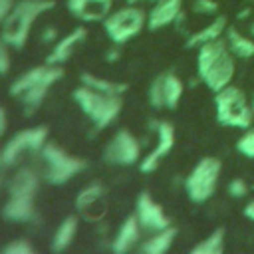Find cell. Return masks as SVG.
Instances as JSON below:
<instances>
[{
  "label": "cell",
  "instance_id": "1",
  "mask_svg": "<svg viewBox=\"0 0 254 254\" xmlns=\"http://www.w3.org/2000/svg\"><path fill=\"white\" fill-rule=\"evenodd\" d=\"M196 75L214 93L230 85L236 73L234 54L228 50L226 40L218 38L196 48Z\"/></svg>",
  "mask_w": 254,
  "mask_h": 254
},
{
  "label": "cell",
  "instance_id": "2",
  "mask_svg": "<svg viewBox=\"0 0 254 254\" xmlns=\"http://www.w3.org/2000/svg\"><path fill=\"white\" fill-rule=\"evenodd\" d=\"M56 6L54 0H18L0 26V38L14 50H22L36 20Z\"/></svg>",
  "mask_w": 254,
  "mask_h": 254
},
{
  "label": "cell",
  "instance_id": "3",
  "mask_svg": "<svg viewBox=\"0 0 254 254\" xmlns=\"http://www.w3.org/2000/svg\"><path fill=\"white\" fill-rule=\"evenodd\" d=\"M71 99L81 109V113L93 123L97 131H103L111 123H115V119L123 109L121 95H105L83 83L71 91Z\"/></svg>",
  "mask_w": 254,
  "mask_h": 254
},
{
  "label": "cell",
  "instance_id": "4",
  "mask_svg": "<svg viewBox=\"0 0 254 254\" xmlns=\"http://www.w3.org/2000/svg\"><path fill=\"white\" fill-rule=\"evenodd\" d=\"M214 115L222 127L248 129L254 121V111L246 93L232 83L214 91Z\"/></svg>",
  "mask_w": 254,
  "mask_h": 254
},
{
  "label": "cell",
  "instance_id": "5",
  "mask_svg": "<svg viewBox=\"0 0 254 254\" xmlns=\"http://www.w3.org/2000/svg\"><path fill=\"white\" fill-rule=\"evenodd\" d=\"M42 163H44V179L50 185H65L71 179H75L81 171L87 169V161L83 157L71 155L65 149H62L56 143H46L40 151Z\"/></svg>",
  "mask_w": 254,
  "mask_h": 254
},
{
  "label": "cell",
  "instance_id": "6",
  "mask_svg": "<svg viewBox=\"0 0 254 254\" xmlns=\"http://www.w3.org/2000/svg\"><path fill=\"white\" fill-rule=\"evenodd\" d=\"M220 171H222L220 159L202 157L185 179V192H187L189 200H192L196 204H202V202L210 200L216 192Z\"/></svg>",
  "mask_w": 254,
  "mask_h": 254
},
{
  "label": "cell",
  "instance_id": "7",
  "mask_svg": "<svg viewBox=\"0 0 254 254\" xmlns=\"http://www.w3.org/2000/svg\"><path fill=\"white\" fill-rule=\"evenodd\" d=\"M145 26H147V14L143 12V8H139L135 4H127V6L111 12L103 20V30H105L107 38L111 40V44H119V46L131 42L135 36H139Z\"/></svg>",
  "mask_w": 254,
  "mask_h": 254
},
{
  "label": "cell",
  "instance_id": "8",
  "mask_svg": "<svg viewBox=\"0 0 254 254\" xmlns=\"http://www.w3.org/2000/svg\"><path fill=\"white\" fill-rule=\"evenodd\" d=\"M50 131L46 125L26 127L14 133L2 147V167H14L24 153H40L42 147L48 143Z\"/></svg>",
  "mask_w": 254,
  "mask_h": 254
},
{
  "label": "cell",
  "instance_id": "9",
  "mask_svg": "<svg viewBox=\"0 0 254 254\" xmlns=\"http://www.w3.org/2000/svg\"><path fill=\"white\" fill-rule=\"evenodd\" d=\"M103 161L115 167H131L141 161V143L129 129H119L103 149Z\"/></svg>",
  "mask_w": 254,
  "mask_h": 254
},
{
  "label": "cell",
  "instance_id": "10",
  "mask_svg": "<svg viewBox=\"0 0 254 254\" xmlns=\"http://www.w3.org/2000/svg\"><path fill=\"white\" fill-rule=\"evenodd\" d=\"M185 85L175 71L159 73L149 85V103L153 109H175L181 103Z\"/></svg>",
  "mask_w": 254,
  "mask_h": 254
},
{
  "label": "cell",
  "instance_id": "11",
  "mask_svg": "<svg viewBox=\"0 0 254 254\" xmlns=\"http://www.w3.org/2000/svg\"><path fill=\"white\" fill-rule=\"evenodd\" d=\"M75 210L87 222H101L107 214V189L101 183L85 185L75 196Z\"/></svg>",
  "mask_w": 254,
  "mask_h": 254
},
{
  "label": "cell",
  "instance_id": "12",
  "mask_svg": "<svg viewBox=\"0 0 254 254\" xmlns=\"http://www.w3.org/2000/svg\"><path fill=\"white\" fill-rule=\"evenodd\" d=\"M153 129L157 133V141L155 147L139 161V171L149 175L153 171L159 169L161 161L173 151L175 147V127L169 121H153Z\"/></svg>",
  "mask_w": 254,
  "mask_h": 254
},
{
  "label": "cell",
  "instance_id": "13",
  "mask_svg": "<svg viewBox=\"0 0 254 254\" xmlns=\"http://www.w3.org/2000/svg\"><path fill=\"white\" fill-rule=\"evenodd\" d=\"M62 77H64V67H62V65H50V64H48L46 73H44L28 91H24V93L18 97L20 103H22V107H24L26 117H30V115L36 113V109L44 103L48 91H50Z\"/></svg>",
  "mask_w": 254,
  "mask_h": 254
},
{
  "label": "cell",
  "instance_id": "14",
  "mask_svg": "<svg viewBox=\"0 0 254 254\" xmlns=\"http://www.w3.org/2000/svg\"><path fill=\"white\" fill-rule=\"evenodd\" d=\"M135 214H137L143 230H147V232H157V230L171 226V218L147 190L139 192L137 202H135Z\"/></svg>",
  "mask_w": 254,
  "mask_h": 254
},
{
  "label": "cell",
  "instance_id": "15",
  "mask_svg": "<svg viewBox=\"0 0 254 254\" xmlns=\"http://www.w3.org/2000/svg\"><path fill=\"white\" fill-rule=\"evenodd\" d=\"M85 38H87V28L85 26H75L73 30H69L64 38H60L52 46V50L46 56V64H50V65H64L73 56V52L85 42Z\"/></svg>",
  "mask_w": 254,
  "mask_h": 254
},
{
  "label": "cell",
  "instance_id": "16",
  "mask_svg": "<svg viewBox=\"0 0 254 254\" xmlns=\"http://www.w3.org/2000/svg\"><path fill=\"white\" fill-rule=\"evenodd\" d=\"M141 232H143V226H141L137 214H129L119 224L113 240L109 242V250L113 254H127V252L135 250L141 244Z\"/></svg>",
  "mask_w": 254,
  "mask_h": 254
},
{
  "label": "cell",
  "instance_id": "17",
  "mask_svg": "<svg viewBox=\"0 0 254 254\" xmlns=\"http://www.w3.org/2000/svg\"><path fill=\"white\" fill-rule=\"evenodd\" d=\"M115 0H65V6L79 22H103L113 8Z\"/></svg>",
  "mask_w": 254,
  "mask_h": 254
},
{
  "label": "cell",
  "instance_id": "18",
  "mask_svg": "<svg viewBox=\"0 0 254 254\" xmlns=\"http://www.w3.org/2000/svg\"><path fill=\"white\" fill-rule=\"evenodd\" d=\"M183 16V0H157L147 12V28L155 32L179 22Z\"/></svg>",
  "mask_w": 254,
  "mask_h": 254
},
{
  "label": "cell",
  "instance_id": "19",
  "mask_svg": "<svg viewBox=\"0 0 254 254\" xmlns=\"http://www.w3.org/2000/svg\"><path fill=\"white\" fill-rule=\"evenodd\" d=\"M40 190V177L32 167H20L6 181V192L14 196H36Z\"/></svg>",
  "mask_w": 254,
  "mask_h": 254
},
{
  "label": "cell",
  "instance_id": "20",
  "mask_svg": "<svg viewBox=\"0 0 254 254\" xmlns=\"http://www.w3.org/2000/svg\"><path fill=\"white\" fill-rule=\"evenodd\" d=\"M0 214L8 222H30L36 218V196L8 194Z\"/></svg>",
  "mask_w": 254,
  "mask_h": 254
},
{
  "label": "cell",
  "instance_id": "21",
  "mask_svg": "<svg viewBox=\"0 0 254 254\" xmlns=\"http://www.w3.org/2000/svg\"><path fill=\"white\" fill-rule=\"evenodd\" d=\"M79 216L77 214H69V216H65L60 224H58V228H56V232H54V236H52V244H50V250L54 252V254H60V252H65L71 244H73V240H75V236H77V230H79Z\"/></svg>",
  "mask_w": 254,
  "mask_h": 254
},
{
  "label": "cell",
  "instance_id": "22",
  "mask_svg": "<svg viewBox=\"0 0 254 254\" xmlns=\"http://www.w3.org/2000/svg\"><path fill=\"white\" fill-rule=\"evenodd\" d=\"M226 28H228L226 16H216L212 22H208V24L202 26L200 30L190 32L189 38H187V42H185V46H187V48H198V46H202V44H206V42L218 40V38L224 36Z\"/></svg>",
  "mask_w": 254,
  "mask_h": 254
},
{
  "label": "cell",
  "instance_id": "23",
  "mask_svg": "<svg viewBox=\"0 0 254 254\" xmlns=\"http://www.w3.org/2000/svg\"><path fill=\"white\" fill-rule=\"evenodd\" d=\"M175 238H177V228L175 226H169V228H163V230L153 232L147 240H143L137 246V250L141 254H165V252L171 250Z\"/></svg>",
  "mask_w": 254,
  "mask_h": 254
},
{
  "label": "cell",
  "instance_id": "24",
  "mask_svg": "<svg viewBox=\"0 0 254 254\" xmlns=\"http://www.w3.org/2000/svg\"><path fill=\"white\" fill-rule=\"evenodd\" d=\"M224 40H226L228 50L234 54V58H240V60L254 58V40L250 36L242 34L236 26H228L226 28Z\"/></svg>",
  "mask_w": 254,
  "mask_h": 254
},
{
  "label": "cell",
  "instance_id": "25",
  "mask_svg": "<svg viewBox=\"0 0 254 254\" xmlns=\"http://www.w3.org/2000/svg\"><path fill=\"white\" fill-rule=\"evenodd\" d=\"M79 83L95 89V91H101L105 95H123L127 91V83L123 81H117V79H109V77H101V75H95L91 71H81L79 73Z\"/></svg>",
  "mask_w": 254,
  "mask_h": 254
},
{
  "label": "cell",
  "instance_id": "26",
  "mask_svg": "<svg viewBox=\"0 0 254 254\" xmlns=\"http://www.w3.org/2000/svg\"><path fill=\"white\" fill-rule=\"evenodd\" d=\"M46 69H48V64L44 62L42 65H36V67H30V69H26L24 73H20L12 83H10V87H8V91H10V95L12 97H20L24 91H28L44 73H46Z\"/></svg>",
  "mask_w": 254,
  "mask_h": 254
},
{
  "label": "cell",
  "instance_id": "27",
  "mask_svg": "<svg viewBox=\"0 0 254 254\" xmlns=\"http://www.w3.org/2000/svg\"><path fill=\"white\" fill-rule=\"evenodd\" d=\"M224 250V228L212 230L206 238L190 248V254H220Z\"/></svg>",
  "mask_w": 254,
  "mask_h": 254
},
{
  "label": "cell",
  "instance_id": "28",
  "mask_svg": "<svg viewBox=\"0 0 254 254\" xmlns=\"http://www.w3.org/2000/svg\"><path fill=\"white\" fill-rule=\"evenodd\" d=\"M0 254H36V246L28 238H14L0 248Z\"/></svg>",
  "mask_w": 254,
  "mask_h": 254
},
{
  "label": "cell",
  "instance_id": "29",
  "mask_svg": "<svg viewBox=\"0 0 254 254\" xmlns=\"http://www.w3.org/2000/svg\"><path fill=\"white\" fill-rule=\"evenodd\" d=\"M236 151L248 159H254V127L244 129V133L236 141Z\"/></svg>",
  "mask_w": 254,
  "mask_h": 254
},
{
  "label": "cell",
  "instance_id": "30",
  "mask_svg": "<svg viewBox=\"0 0 254 254\" xmlns=\"http://www.w3.org/2000/svg\"><path fill=\"white\" fill-rule=\"evenodd\" d=\"M192 10L200 16H212L218 12V2L216 0H192Z\"/></svg>",
  "mask_w": 254,
  "mask_h": 254
},
{
  "label": "cell",
  "instance_id": "31",
  "mask_svg": "<svg viewBox=\"0 0 254 254\" xmlns=\"http://www.w3.org/2000/svg\"><path fill=\"white\" fill-rule=\"evenodd\" d=\"M226 190L232 198H242L248 194V183L244 179H232L228 185H226Z\"/></svg>",
  "mask_w": 254,
  "mask_h": 254
},
{
  "label": "cell",
  "instance_id": "32",
  "mask_svg": "<svg viewBox=\"0 0 254 254\" xmlns=\"http://www.w3.org/2000/svg\"><path fill=\"white\" fill-rule=\"evenodd\" d=\"M12 60H10V46L0 38V75H6L10 71Z\"/></svg>",
  "mask_w": 254,
  "mask_h": 254
},
{
  "label": "cell",
  "instance_id": "33",
  "mask_svg": "<svg viewBox=\"0 0 254 254\" xmlns=\"http://www.w3.org/2000/svg\"><path fill=\"white\" fill-rule=\"evenodd\" d=\"M42 44H56L60 38H58V28L56 26H46L42 30V36H40Z\"/></svg>",
  "mask_w": 254,
  "mask_h": 254
},
{
  "label": "cell",
  "instance_id": "34",
  "mask_svg": "<svg viewBox=\"0 0 254 254\" xmlns=\"http://www.w3.org/2000/svg\"><path fill=\"white\" fill-rule=\"evenodd\" d=\"M103 58H105L107 64L119 62V60H121V46H119V44H113L111 48H107V52L103 54Z\"/></svg>",
  "mask_w": 254,
  "mask_h": 254
},
{
  "label": "cell",
  "instance_id": "35",
  "mask_svg": "<svg viewBox=\"0 0 254 254\" xmlns=\"http://www.w3.org/2000/svg\"><path fill=\"white\" fill-rule=\"evenodd\" d=\"M16 2H18V0H0V26H2V22L8 18V14H10L12 8L16 6Z\"/></svg>",
  "mask_w": 254,
  "mask_h": 254
},
{
  "label": "cell",
  "instance_id": "36",
  "mask_svg": "<svg viewBox=\"0 0 254 254\" xmlns=\"http://www.w3.org/2000/svg\"><path fill=\"white\" fill-rule=\"evenodd\" d=\"M6 127H8V115H6V109L0 105V139L6 133Z\"/></svg>",
  "mask_w": 254,
  "mask_h": 254
},
{
  "label": "cell",
  "instance_id": "37",
  "mask_svg": "<svg viewBox=\"0 0 254 254\" xmlns=\"http://www.w3.org/2000/svg\"><path fill=\"white\" fill-rule=\"evenodd\" d=\"M242 212H244V216H246V218L254 220V200H250V202L244 206V210H242Z\"/></svg>",
  "mask_w": 254,
  "mask_h": 254
},
{
  "label": "cell",
  "instance_id": "38",
  "mask_svg": "<svg viewBox=\"0 0 254 254\" xmlns=\"http://www.w3.org/2000/svg\"><path fill=\"white\" fill-rule=\"evenodd\" d=\"M125 2H127V4H135V6H137V4H147V2H149V4H155L157 0H125Z\"/></svg>",
  "mask_w": 254,
  "mask_h": 254
},
{
  "label": "cell",
  "instance_id": "39",
  "mask_svg": "<svg viewBox=\"0 0 254 254\" xmlns=\"http://www.w3.org/2000/svg\"><path fill=\"white\" fill-rule=\"evenodd\" d=\"M6 189V179H4V173H2V169H0V192Z\"/></svg>",
  "mask_w": 254,
  "mask_h": 254
},
{
  "label": "cell",
  "instance_id": "40",
  "mask_svg": "<svg viewBox=\"0 0 254 254\" xmlns=\"http://www.w3.org/2000/svg\"><path fill=\"white\" fill-rule=\"evenodd\" d=\"M250 34H252V38H254V20H252V24H250Z\"/></svg>",
  "mask_w": 254,
  "mask_h": 254
},
{
  "label": "cell",
  "instance_id": "41",
  "mask_svg": "<svg viewBox=\"0 0 254 254\" xmlns=\"http://www.w3.org/2000/svg\"><path fill=\"white\" fill-rule=\"evenodd\" d=\"M250 105H252V111H254V97H252V101H250Z\"/></svg>",
  "mask_w": 254,
  "mask_h": 254
}]
</instances>
